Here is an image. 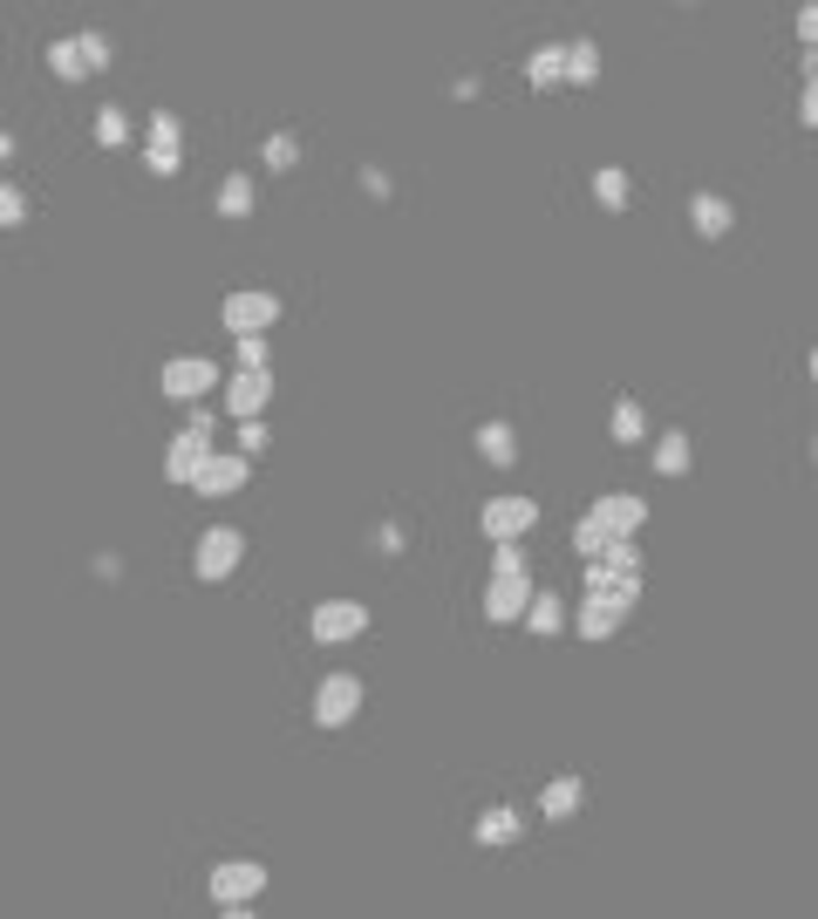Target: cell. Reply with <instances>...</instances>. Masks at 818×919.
Segmentation results:
<instances>
[{
  "mask_svg": "<svg viewBox=\"0 0 818 919\" xmlns=\"http://www.w3.org/2000/svg\"><path fill=\"white\" fill-rule=\"evenodd\" d=\"M266 893V865L259 858H225V865H212V899H219V912H253V899Z\"/></svg>",
  "mask_w": 818,
  "mask_h": 919,
  "instance_id": "6da1fadb",
  "label": "cell"
},
{
  "mask_svg": "<svg viewBox=\"0 0 818 919\" xmlns=\"http://www.w3.org/2000/svg\"><path fill=\"white\" fill-rule=\"evenodd\" d=\"M240 558H246V532L212 525V532L199 538V552H191V573H199L205 586H219V579H232V573H240Z\"/></svg>",
  "mask_w": 818,
  "mask_h": 919,
  "instance_id": "7a4b0ae2",
  "label": "cell"
},
{
  "mask_svg": "<svg viewBox=\"0 0 818 919\" xmlns=\"http://www.w3.org/2000/svg\"><path fill=\"white\" fill-rule=\"evenodd\" d=\"M158 382H164L171 403H199L205 388H219V362H212V354H178V362H164Z\"/></svg>",
  "mask_w": 818,
  "mask_h": 919,
  "instance_id": "3957f363",
  "label": "cell"
},
{
  "mask_svg": "<svg viewBox=\"0 0 818 919\" xmlns=\"http://www.w3.org/2000/svg\"><path fill=\"white\" fill-rule=\"evenodd\" d=\"M478 525H485V538H491V545H519V538L539 525V504H532V498H491Z\"/></svg>",
  "mask_w": 818,
  "mask_h": 919,
  "instance_id": "277c9868",
  "label": "cell"
},
{
  "mask_svg": "<svg viewBox=\"0 0 818 919\" xmlns=\"http://www.w3.org/2000/svg\"><path fill=\"white\" fill-rule=\"evenodd\" d=\"M355 715H362V682L355 674H328V682L315 688V723L341 729V723H355Z\"/></svg>",
  "mask_w": 818,
  "mask_h": 919,
  "instance_id": "5b68a950",
  "label": "cell"
},
{
  "mask_svg": "<svg viewBox=\"0 0 818 919\" xmlns=\"http://www.w3.org/2000/svg\"><path fill=\"white\" fill-rule=\"evenodd\" d=\"M307 627H315V641L341 648V641H355V633L369 627V607H362V599H321V607H315V620H307Z\"/></svg>",
  "mask_w": 818,
  "mask_h": 919,
  "instance_id": "8992f818",
  "label": "cell"
},
{
  "mask_svg": "<svg viewBox=\"0 0 818 919\" xmlns=\"http://www.w3.org/2000/svg\"><path fill=\"white\" fill-rule=\"evenodd\" d=\"M273 321H280V293H266V287H246V293L225 300V328L232 334H266Z\"/></svg>",
  "mask_w": 818,
  "mask_h": 919,
  "instance_id": "52a82bcc",
  "label": "cell"
},
{
  "mask_svg": "<svg viewBox=\"0 0 818 919\" xmlns=\"http://www.w3.org/2000/svg\"><path fill=\"white\" fill-rule=\"evenodd\" d=\"M266 403H273V375H266V368H240V375L225 382V416L253 423V416H259Z\"/></svg>",
  "mask_w": 818,
  "mask_h": 919,
  "instance_id": "ba28073f",
  "label": "cell"
},
{
  "mask_svg": "<svg viewBox=\"0 0 818 919\" xmlns=\"http://www.w3.org/2000/svg\"><path fill=\"white\" fill-rule=\"evenodd\" d=\"M525 599H532V566H519V573H491V586H485V613H491V620H519V613H525Z\"/></svg>",
  "mask_w": 818,
  "mask_h": 919,
  "instance_id": "9c48e42d",
  "label": "cell"
},
{
  "mask_svg": "<svg viewBox=\"0 0 818 919\" xmlns=\"http://www.w3.org/2000/svg\"><path fill=\"white\" fill-rule=\"evenodd\" d=\"M205 463H212V436H199V429H184L178 444L164 450V477H171V484H191Z\"/></svg>",
  "mask_w": 818,
  "mask_h": 919,
  "instance_id": "30bf717a",
  "label": "cell"
},
{
  "mask_svg": "<svg viewBox=\"0 0 818 919\" xmlns=\"http://www.w3.org/2000/svg\"><path fill=\"white\" fill-rule=\"evenodd\" d=\"M594 517L607 525V538H635V532H641V517H648V504H641L635 491H607V498L594 504Z\"/></svg>",
  "mask_w": 818,
  "mask_h": 919,
  "instance_id": "8fae6325",
  "label": "cell"
},
{
  "mask_svg": "<svg viewBox=\"0 0 818 919\" xmlns=\"http://www.w3.org/2000/svg\"><path fill=\"white\" fill-rule=\"evenodd\" d=\"M246 477H253V463H246V457H219V450H212V463H205L199 477H191V491H205V498H232V491L246 484Z\"/></svg>",
  "mask_w": 818,
  "mask_h": 919,
  "instance_id": "7c38bea8",
  "label": "cell"
},
{
  "mask_svg": "<svg viewBox=\"0 0 818 919\" xmlns=\"http://www.w3.org/2000/svg\"><path fill=\"white\" fill-rule=\"evenodd\" d=\"M519 831H525V818L512 811V804H491V811H478V824H471V837L485 852H504V845H519Z\"/></svg>",
  "mask_w": 818,
  "mask_h": 919,
  "instance_id": "4fadbf2b",
  "label": "cell"
},
{
  "mask_svg": "<svg viewBox=\"0 0 818 919\" xmlns=\"http://www.w3.org/2000/svg\"><path fill=\"white\" fill-rule=\"evenodd\" d=\"M471 444H478V457H485L491 470H512V463H519V429H512V423H498V416H491V423H478Z\"/></svg>",
  "mask_w": 818,
  "mask_h": 919,
  "instance_id": "5bb4252c",
  "label": "cell"
},
{
  "mask_svg": "<svg viewBox=\"0 0 818 919\" xmlns=\"http://www.w3.org/2000/svg\"><path fill=\"white\" fill-rule=\"evenodd\" d=\"M689 225L703 232V238H723V232L736 225V205H730L723 191H695V197H689Z\"/></svg>",
  "mask_w": 818,
  "mask_h": 919,
  "instance_id": "9a60e30c",
  "label": "cell"
},
{
  "mask_svg": "<svg viewBox=\"0 0 818 919\" xmlns=\"http://www.w3.org/2000/svg\"><path fill=\"white\" fill-rule=\"evenodd\" d=\"M580 804H587V783H580V777H553V783L539 790V811L553 818V824L560 818H580Z\"/></svg>",
  "mask_w": 818,
  "mask_h": 919,
  "instance_id": "2e32d148",
  "label": "cell"
},
{
  "mask_svg": "<svg viewBox=\"0 0 818 919\" xmlns=\"http://www.w3.org/2000/svg\"><path fill=\"white\" fill-rule=\"evenodd\" d=\"M525 83H532V89H560V83H566V55H560L553 42L532 49V55H525Z\"/></svg>",
  "mask_w": 818,
  "mask_h": 919,
  "instance_id": "e0dca14e",
  "label": "cell"
},
{
  "mask_svg": "<svg viewBox=\"0 0 818 919\" xmlns=\"http://www.w3.org/2000/svg\"><path fill=\"white\" fill-rule=\"evenodd\" d=\"M655 470L661 477H689V429H661L655 436Z\"/></svg>",
  "mask_w": 818,
  "mask_h": 919,
  "instance_id": "ac0fdd59",
  "label": "cell"
},
{
  "mask_svg": "<svg viewBox=\"0 0 818 919\" xmlns=\"http://www.w3.org/2000/svg\"><path fill=\"white\" fill-rule=\"evenodd\" d=\"M620 620H628V613H620L614 599H601V592L580 607V633H587V641H607V633H620Z\"/></svg>",
  "mask_w": 818,
  "mask_h": 919,
  "instance_id": "d6986e66",
  "label": "cell"
},
{
  "mask_svg": "<svg viewBox=\"0 0 818 919\" xmlns=\"http://www.w3.org/2000/svg\"><path fill=\"white\" fill-rule=\"evenodd\" d=\"M607 429H614V444L628 450V444H641V436H648V409L635 403V395H620V403H614V423H607Z\"/></svg>",
  "mask_w": 818,
  "mask_h": 919,
  "instance_id": "ffe728a7",
  "label": "cell"
},
{
  "mask_svg": "<svg viewBox=\"0 0 818 919\" xmlns=\"http://www.w3.org/2000/svg\"><path fill=\"white\" fill-rule=\"evenodd\" d=\"M519 620H525L532 633H560V627H566V607H560V592H532Z\"/></svg>",
  "mask_w": 818,
  "mask_h": 919,
  "instance_id": "44dd1931",
  "label": "cell"
},
{
  "mask_svg": "<svg viewBox=\"0 0 818 919\" xmlns=\"http://www.w3.org/2000/svg\"><path fill=\"white\" fill-rule=\"evenodd\" d=\"M253 205H259L253 178H225L219 184V218H253Z\"/></svg>",
  "mask_w": 818,
  "mask_h": 919,
  "instance_id": "7402d4cb",
  "label": "cell"
},
{
  "mask_svg": "<svg viewBox=\"0 0 818 919\" xmlns=\"http://www.w3.org/2000/svg\"><path fill=\"white\" fill-rule=\"evenodd\" d=\"M594 197H601V212H628V197H635L628 191V171H614V164L594 171Z\"/></svg>",
  "mask_w": 818,
  "mask_h": 919,
  "instance_id": "603a6c76",
  "label": "cell"
},
{
  "mask_svg": "<svg viewBox=\"0 0 818 919\" xmlns=\"http://www.w3.org/2000/svg\"><path fill=\"white\" fill-rule=\"evenodd\" d=\"M560 55H566V83H594L601 75V49L594 42H566Z\"/></svg>",
  "mask_w": 818,
  "mask_h": 919,
  "instance_id": "cb8c5ba5",
  "label": "cell"
},
{
  "mask_svg": "<svg viewBox=\"0 0 818 919\" xmlns=\"http://www.w3.org/2000/svg\"><path fill=\"white\" fill-rule=\"evenodd\" d=\"M259 157H266V171H294V164H300V137H287V130H273V137L259 143Z\"/></svg>",
  "mask_w": 818,
  "mask_h": 919,
  "instance_id": "d4e9b609",
  "label": "cell"
},
{
  "mask_svg": "<svg viewBox=\"0 0 818 919\" xmlns=\"http://www.w3.org/2000/svg\"><path fill=\"white\" fill-rule=\"evenodd\" d=\"M607 545H614V538H607V525H601V517L587 511V517H580V525H573V552H580V558H601Z\"/></svg>",
  "mask_w": 818,
  "mask_h": 919,
  "instance_id": "484cf974",
  "label": "cell"
},
{
  "mask_svg": "<svg viewBox=\"0 0 818 919\" xmlns=\"http://www.w3.org/2000/svg\"><path fill=\"white\" fill-rule=\"evenodd\" d=\"M96 143L103 150H124L130 143V116L124 109H96Z\"/></svg>",
  "mask_w": 818,
  "mask_h": 919,
  "instance_id": "4316f807",
  "label": "cell"
},
{
  "mask_svg": "<svg viewBox=\"0 0 818 919\" xmlns=\"http://www.w3.org/2000/svg\"><path fill=\"white\" fill-rule=\"evenodd\" d=\"M49 68L62 75V83H83V75H89V68H83V49H75V42H49Z\"/></svg>",
  "mask_w": 818,
  "mask_h": 919,
  "instance_id": "83f0119b",
  "label": "cell"
},
{
  "mask_svg": "<svg viewBox=\"0 0 818 919\" xmlns=\"http://www.w3.org/2000/svg\"><path fill=\"white\" fill-rule=\"evenodd\" d=\"M144 164H150V178H178L184 143H144Z\"/></svg>",
  "mask_w": 818,
  "mask_h": 919,
  "instance_id": "f1b7e54d",
  "label": "cell"
},
{
  "mask_svg": "<svg viewBox=\"0 0 818 919\" xmlns=\"http://www.w3.org/2000/svg\"><path fill=\"white\" fill-rule=\"evenodd\" d=\"M75 49H83V68H89V75L116 62V49H109V34H75Z\"/></svg>",
  "mask_w": 818,
  "mask_h": 919,
  "instance_id": "f546056e",
  "label": "cell"
},
{
  "mask_svg": "<svg viewBox=\"0 0 818 919\" xmlns=\"http://www.w3.org/2000/svg\"><path fill=\"white\" fill-rule=\"evenodd\" d=\"M601 566H607V573H641V552H635V538H614V545L601 552Z\"/></svg>",
  "mask_w": 818,
  "mask_h": 919,
  "instance_id": "4dcf8cb0",
  "label": "cell"
},
{
  "mask_svg": "<svg viewBox=\"0 0 818 919\" xmlns=\"http://www.w3.org/2000/svg\"><path fill=\"white\" fill-rule=\"evenodd\" d=\"M0 225H28V191L21 184H0Z\"/></svg>",
  "mask_w": 818,
  "mask_h": 919,
  "instance_id": "1f68e13d",
  "label": "cell"
},
{
  "mask_svg": "<svg viewBox=\"0 0 818 919\" xmlns=\"http://www.w3.org/2000/svg\"><path fill=\"white\" fill-rule=\"evenodd\" d=\"M240 444H246V450H240V457H259V450H266V444H273V429H266V423H259V416H253V423H240Z\"/></svg>",
  "mask_w": 818,
  "mask_h": 919,
  "instance_id": "d6a6232c",
  "label": "cell"
},
{
  "mask_svg": "<svg viewBox=\"0 0 818 919\" xmlns=\"http://www.w3.org/2000/svg\"><path fill=\"white\" fill-rule=\"evenodd\" d=\"M240 368H266V334H240Z\"/></svg>",
  "mask_w": 818,
  "mask_h": 919,
  "instance_id": "836d02e7",
  "label": "cell"
},
{
  "mask_svg": "<svg viewBox=\"0 0 818 919\" xmlns=\"http://www.w3.org/2000/svg\"><path fill=\"white\" fill-rule=\"evenodd\" d=\"M798 42H818V8H811V0L798 8Z\"/></svg>",
  "mask_w": 818,
  "mask_h": 919,
  "instance_id": "e575fe53",
  "label": "cell"
},
{
  "mask_svg": "<svg viewBox=\"0 0 818 919\" xmlns=\"http://www.w3.org/2000/svg\"><path fill=\"white\" fill-rule=\"evenodd\" d=\"M403 545H410L403 525H382V532H375V552H403Z\"/></svg>",
  "mask_w": 818,
  "mask_h": 919,
  "instance_id": "d590c367",
  "label": "cell"
},
{
  "mask_svg": "<svg viewBox=\"0 0 818 919\" xmlns=\"http://www.w3.org/2000/svg\"><path fill=\"white\" fill-rule=\"evenodd\" d=\"M798 124H818V83H805V96H798Z\"/></svg>",
  "mask_w": 818,
  "mask_h": 919,
  "instance_id": "8d00e7d4",
  "label": "cell"
},
{
  "mask_svg": "<svg viewBox=\"0 0 818 919\" xmlns=\"http://www.w3.org/2000/svg\"><path fill=\"white\" fill-rule=\"evenodd\" d=\"M362 191L369 197H389V171H362Z\"/></svg>",
  "mask_w": 818,
  "mask_h": 919,
  "instance_id": "74e56055",
  "label": "cell"
},
{
  "mask_svg": "<svg viewBox=\"0 0 818 919\" xmlns=\"http://www.w3.org/2000/svg\"><path fill=\"white\" fill-rule=\"evenodd\" d=\"M8 157H14V137H8V130H0V164H8Z\"/></svg>",
  "mask_w": 818,
  "mask_h": 919,
  "instance_id": "f35d334b",
  "label": "cell"
}]
</instances>
